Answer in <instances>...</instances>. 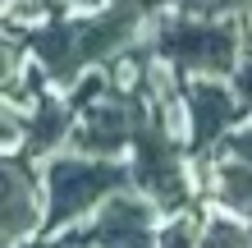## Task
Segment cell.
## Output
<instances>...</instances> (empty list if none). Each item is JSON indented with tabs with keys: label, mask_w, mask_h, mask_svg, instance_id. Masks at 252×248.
Instances as JSON below:
<instances>
[{
	"label": "cell",
	"mask_w": 252,
	"mask_h": 248,
	"mask_svg": "<svg viewBox=\"0 0 252 248\" xmlns=\"http://www.w3.org/2000/svg\"><path fill=\"white\" fill-rule=\"evenodd\" d=\"M248 41V19H197V14L160 9L147 28L156 60L179 69L184 78H229Z\"/></svg>",
	"instance_id": "obj_1"
},
{
	"label": "cell",
	"mask_w": 252,
	"mask_h": 248,
	"mask_svg": "<svg viewBox=\"0 0 252 248\" xmlns=\"http://www.w3.org/2000/svg\"><path fill=\"white\" fill-rule=\"evenodd\" d=\"M37 170H41V202H46L41 235L78 230L110 193L133 184L124 156H87V152H73V147L46 156Z\"/></svg>",
	"instance_id": "obj_2"
},
{
	"label": "cell",
	"mask_w": 252,
	"mask_h": 248,
	"mask_svg": "<svg viewBox=\"0 0 252 248\" xmlns=\"http://www.w3.org/2000/svg\"><path fill=\"white\" fill-rule=\"evenodd\" d=\"M128 179L138 193H147L160 207V216L170 212H184L192 202H202V188H197V170H192V156L184 147V134L160 120H147L138 124V134H133L128 152Z\"/></svg>",
	"instance_id": "obj_3"
},
{
	"label": "cell",
	"mask_w": 252,
	"mask_h": 248,
	"mask_svg": "<svg viewBox=\"0 0 252 248\" xmlns=\"http://www.w3.org/2000/svg\"><path fill=\"white\" fill-rule=\"evenodd\" d=\"M147 120V101L138 87H106L96 101H87L78 110V124H73L69 147L87 152V156H124L138 124Z\"/></svg>",
	"instance_id": "obj_4"
},
{
	"label": "cell",
	"mask_w": 252,
	"mask_h": 248,
	"mask_svg": "<svg viewBox=\"0 0 252 248\" xmlns=\"http://www.w3.org/2000/svg\"><path fill=\"white\" fill-rule=\"evenodd\" d=\"M248 120L229 78H184V147L192 161L220 152L234 129Z\"/></svg>",
	"instance_id": "obj_5"
},
{
	"label": "cell",
	"mask_w": 252,
	"mask_h": 248,
	"mask_svg": "<svg viewBox=\"0 0 252 248\" xmlns=\"http://www.w3.org/2000/svg\"><path fill=\"white\" fill-rule=\"evenodd\" d=\"M156 225H160V207L128 184L87 216L78 235L87 239V248H160Z\"/></svg>",
	"instance_id": "obj_6"
},
{
	"label": "cell",
	"mask_w": 252,
	"mask_h": 248,
	"mask_svg": "<svg viewBox=\"0 0 252 248\" xmlns=\"http://www.w3.org/2000/svg\"><path fill=\"white\" fill-rule=\"evenodd\" d=\"M46 202H41V170L23 152H0V248H19L41 235Z\"/></svg>",
	"instance_id": "obj_7"
},
{
	"label": "cell",
	"mask_w": 252,
	"mask_h": 248,
	"mask_svg": "<svg viewBox=\"0 0 252 248\" xmlns=\"http://www.w3.org/2000/svg\"><path fill=\"white\" fill-rule=\"evenodd\" d=\"M73 124H78V110L60 87H41V92L28 101V134H23V156L28 161H46V156L64 152L73 138Z\"/></svg>",
	"instance_id": "obj_8"
},
{
	"label": "cell",
	"mask_w": 252,
	"mask_h": 248,
	"mask_svg": "<svg viewBox=\"0 0 252 248\" xmlns=\"http://www.w3.org/2000/svg\"><path fill=\"white\" fill-rule=\"evenodd\" d=\"M202 225H206V207H202V202H192V207H184V212L160 216L156 244H160V248H197Z\"/></svg>",
	"instance_id": "obj_9"
},
{
	"label": "cell",
	"mask_w": 252,
	"mask_h": 248,
	"mask_svg": "<svg viewBox=\"0 0 252 248\" xmlns=\"http://www.w3.org/2000/svg\"><path fill=\"white\" fill-rule=\"evenodd\" d=\"M28 134V106L14 92H0V152H19Z\"/></svg>",
	"instance_id": "obj_10"
},
{
	"label": "cell",
	"mask_w": 252,
	"mask_h": 248,
	"mask_svg": "<svg viewBox=\"0 0 252 248\" xmlns=\"http://www.w3.org/2000/svg\"><path fill=\"white\" fill-rule=\"evenodd\" d=\"M28 69V46H23V33L14 41V33L0 23V92H14V83L23 78Z\"/></svg>",
	"instance_id": "obj_11"
},
{
	"label": "cell",
	"mask_w": 252,
	"mask_h": 248,
	"mask_svg": "<svg viewBox=\"0 0 252 248\" xmlns=\"http://www.w3.org/2000/svg\"><path fill=\"white\" fill-rule=\"evenodd\" d=\"M170 9L197 19H252V0H170Z\"/></svg>",
	"instance_id": "obj_12"
},
{
	"label": "cell",
	"mask_w": 252,
	"mask_h": 248,
	"mask_svg": "<svg viewBox=\"0 0 252 248\" xmlns=\"http://www.w3.org/2000/svg\"><path fill=\"white\" fill-rule=\"evenodd\" d=\"M229 87H234V92H239L243 110L252 115V33H248L243 51H239V65H234V74H229Z\"/></svg>",
	"instance_id": "obj_13"
},
{
	"label": "cell",
	"mask_w": 252,
	"mask_h": 248,
	"mask_svg": "<svg viewBox=\"0 0 252 248\" xmlns=\"http://www.w3.org/2000/svg\"><path fill=\"white\" fill-rule=\"evenodd\" d=\"M220 152H229V156H239V161H248V166H252V115H248L239 129H234L225 142H220Z\"/></svg>",
	"instance_id": "obj_14"
},
{
	"label": "cell",
	"mask_w": 252,
	"mask_h": 248,
	"mask_svg": "<svg viewBox=\"0 0 252 248\" xmlns=\"http://www.w3.org/2000/svg\"><path fill=\"white\" fill-rule=\"evenodd\" d=\"M19 248H87V239L78 230H64V235H37V239L19 244Z\"/></svg>",
	"instance_id": "obj_15"
},
{
	"label": "cell",
	"mask_w": 252,
	"mask_h": 248,
	"mask_svg": "<svg viewBox=\"0 0 252 248\" xmlns=\"http://www.w3.org/2000/svg\"><path fill=\"white\" fill-rule=\"evenodd\" d=\"M9 5H14V0H0V19H5V14H9Z\"/></svg>",
	"instance_id": "obj_16"
},
{
	"label": "cell",
	"mask_w": 252,
	"mask_h": 248,
	"mask_svg": "<svg viewBox=\"0 0 252 248\" xmlns=\"http://www.w3.org/2000/svg\"><path fill=\"white\" fill-rule=\"evenodd\" d=\"M60 5H64V0H60Z\"/></svg>",
	"instance_id": "obj_17"
}]
</instances>
